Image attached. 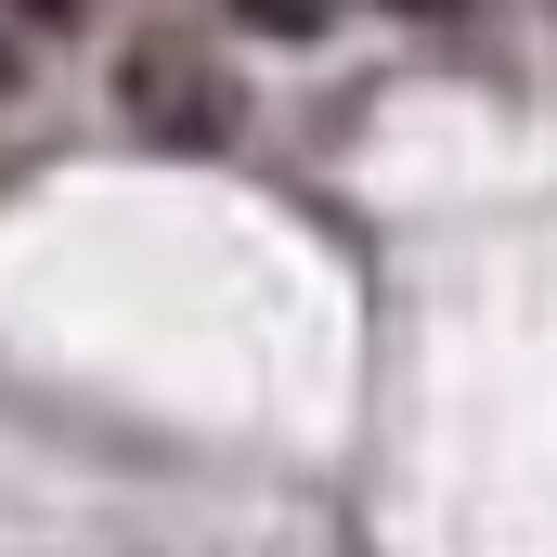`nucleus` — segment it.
<instances>
[{
  "label": "nucleus",
  "instance_id": "f257e3e1",
  "mask_svg": "<svg viewBox=\"0 0 557 557\" xmlns=\"http://www.w3.org/2000/svg\"><path fill=\"white\" fill-rule=\"evenodd\" d=\"M117 104H131L156 143H221L234 131V91L195 65V39H143L131 65H117Z\"/></svg>",
  "mask_w": 557,
  "mask_h": 557
},
{
  "label": "nucleus",
  "instance_id": "f03ea898",
  "mask_svg": "<svg viewBox=\"0 0 557 557\" xmlns=\"http://www.w3.org/2000/svg\"><path fill=\"white\" fill-rule=\"evenodd\" d=\"M247 26H273V39H324V0H234Z\"/></svg>",
  "mask_w": 557,
  "mask_h": 557
},
{
  "label": "nucleus",
  "instance_id": "7ed1b4c3",
  "mask_svg": "<svg viewBox=\"0 0 557 557\" xmlns=\"http://www.w3.org/2000/svg\"><path fill=\"white\" fill-rule=\"evenodd\" d=\"M13 13H26V26H65V13H78V0H13Z\"/></svg>",
  "mask_w": 557,
  "mask_h": 557
}]
</instances>
